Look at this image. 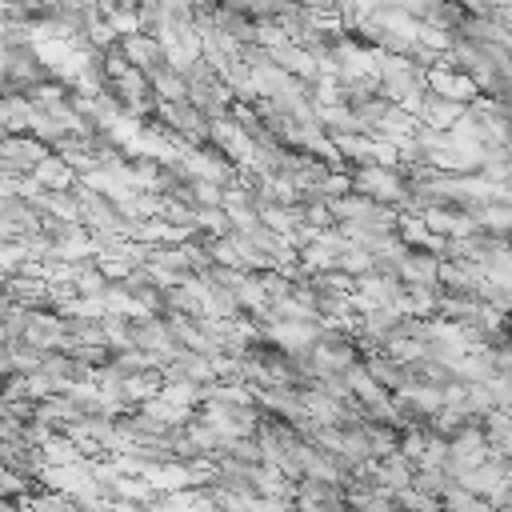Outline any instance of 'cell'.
<instances>
[{
    "label": "cell",
    "instance_id": "obj_1",
    "mask_svg": "<svg viewBox=\"0 0 512 512\" xmlns=\"http://www.w3.org/2000/svg\"><path fill=\"white\" fill-rule=\"evenodd\" d=\"M444 504H448V512H492L476 492H468V488H448L444 492Z\"/></svg>",
    "mask_w": 512,
    "mask_h": 512
}]
</instances>
